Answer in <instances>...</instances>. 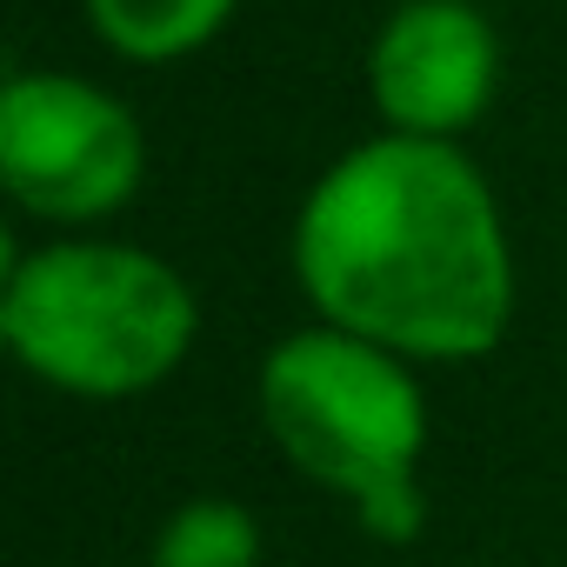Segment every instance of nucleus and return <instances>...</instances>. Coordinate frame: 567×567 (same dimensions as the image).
Returning <instances> with one entry per match:
<instances>
[{"label": "nucleus", "instance_id": "obj_1", "mask_svg": "<svg viewBox=\"0 0 567 567\" xmlns=\"http://www.w3.org/2000/svg\"><path fill=\"white\" fill-rule=\"evenodd\" d=\"M288 267L315 321L414 368L487 361L520 301L487 167L461 141L388 127L315 174L288 227Z\"/></svg>", "mask_w": 567, "mask_h": 567}, {"label": "nucleus", "instance_id": "obj_2", "mask_svg": "<svg viewBox=\"0 0 567 567\" xmlns=\"http://www.w3.org/2000/svg\"><path fill=\"white\" fill-rule=\"evenodd\" d=\"M254 408L280 461L321 494H334L368 540L408 547L427 534L421 461L434 421L414 361L328 321H308L260 354Z\"/></svg>", "mask_w": 567, "mask_h": 567}, {"label": "nucleus", "instance_id": "obj_3", "mask_svg": "<svg viewBox=\"0 0 567 567\" xmlns=\"http://www.w3.org/2000/svg\"><path fill=\"white\" fill-rule=\"evenodd\" d=\"M0 341L54 394L134 401L174 381L200 341V295L141 240L48 234L8 254Z\"/></svg>", "mask_w": 567, "mask_h": 567}, {"label": "nucleus", "instance_id": "obj_4", "mask_svg": "<svg viewBox=\"0 0 567 567\" xmlns=\"http://www.w3.org/2000/svg\"><path fill=\"white\" fill-rule=\"evenodd\" d=\"M0 187L48 234H94L147 187L141 114L68 68H14L0 87Z\"/></svg>", "mask_w": 567, "mask_h": 567}, {"label": "nucleus", "instance_id": "obj_5", "mask_svg": "<svg viewBox=\"0 0 567 567\" xmlns=\"http://www.w3.org/2000/svg\"><path fill=\"white\" fill-rule=\"evenodd\" d=\"M501 87V34L474 0H394L368 41V101L388 134L461 141Z\"/></svg>", "mask_w": 567, "mask_h": 567}, {"label": "nucleus", "instance_id": "obj_6", "mask_svg": "<svg viewBox=\"0 0 567 567\" xmlns=\"http://www.w3.org/2000/svg\"><path fill=\"white\" fill-rule=\"evenodd\" d=\"M240 0H81L87 34L127 68H174L194 61L227 34Z\"/></svg>", "mask_w": 567, "mask_h": 567}, {"label": "nucleus", "instance_id": "obj_7", "mask_svg": "<svg viewBox=\"0 0 567 567\" xmlns=\"http://www.w3.org/2000/svg\"><path fill=\"white\" fill-rule=\"evenodd\" d=\"M260 554H267V534L247 501L194 494L161 520L147 567H260Z\"/></svg>", "mask_w": 567, "mask_h": 567}]
</instances>
